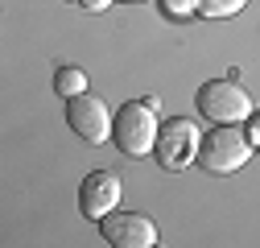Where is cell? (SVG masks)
<instances>
[{
    "mask_svg": "<svg viewBox=\"0 0 260 248\" xmlns=\"http://www.w3.org/2000/svg\"><path fill=\"white\" fill-rule=\"evenodd\" d=\"M157 108L161 100L157 96H145V100H128L120 112H116V124H112V141L120 153H128V158H149V153L157 149Z\"/></svg>",
    "mask_w": 260,
    "mask_h": 248,
    "instance_id": "6da1fadb",
    "label": "cell"
},
{
    "mask_svg": "<svg viewBox=\"0 0 260 248\" xmlns=\"http://www.w3.org/2000/svg\"><path fill=\"white\" fill-rule=\"evenodd\" d=\"M252 158V141L240 124H215L211 133H203V145H199V166L215 178L223 174H236L244 170Z\"/></svg>",
    "mask_w": 260,
    "mask_h": 248,
    "instance_id": "7a4b0ae2",
    "label": "cell"
},
{
    "mask_svg": "<svg viewBox=\"0 0 260 248\" xmlns=\"http://www.w3.org/2000/svg\"><path fill=\"white\" fill-rule=\"evenodd\" d=\"M194 108H199L211 124H240V120H248L256 112L252 96L236 79H207L199 87V96H194Z\"/></svg>",
    "mask_w": 260,
    "mask_h": 248,
    "instance_id": "3957f363",
    "label": "cell"
},
{
    "mask_svg": "<svg viewBox=\"0 0 260 248\" xmlns=\"http://www.w3.org/2000/svg\"><path fill=\"white\" fill-rule=\"evenodd\" d=\"M199 145H203L199 124L186 120V116H174V120L161 124L153 158L166 174H182V170H190V162H199Z\"/></svg>",
    "mask_w": 260,
    "mask_h": 248,
    "instance_id": "277c9868",
    "label": "cell"
},
{
    "mask_svg": "<svg viewBox=\"0 0 260 248\" xmlns=\"http://www.w3.org/2000/svg\"><path fill=\"white\" fill-rule=\"evenodd\" d=\"M67 124H71V133L87 145H104L112 141V108L100 100V96H91V91H83V96H71L67 100Z\"/></svg>",
    "mask_w": 260,
    "mask_h": 248,
    "instance_id": "5b68a950",
    "label": "cell"
},
{
    "mask_svg": "<svg viewBox=\"0 0 260 248\" xmlns=\"http://www.w3.org/2000/svg\"><path fill=\"white\" fill-rule=\"evenodd\" d=\"M100 236L112 244V248H153L161 240L157 224L149 220V215L141 211H108L104 220H100Z\"/></svg>",
    "mask_w": 260,
    "mask_h": 248,
    "instance_id": "8992f818",
    "label": "cell"
},
{
    "mask_svg": "<svg viewBox=\"0 0 260 248\" xmlns=\"http://www.w3.org/2000/svg\"><path fill=\"white\" fill-rule=\"evenodd\" d=\"M120 199H124V182L112 170H91L79 186V211H83V220H95V224L108 211H116Z\"/></svg>",
    "mask_w": 260,
    "mask_h": 248,
    "instance_id": "52a82bcc",
    "label": "cell"
},
{
    "mask_svg": "<svg viewBox=\"0 0 260 248\" xmlns=\"http://www.w3.org/2000/svg\"><path fill=\"white\" fill-rule=\"evenodd\" d=\"M54 91H58L62 100L83 96V91H87V71L83 67H58L54 71Z\"/></svg>",
    "mask_w": 260,
    "mask_h": 248,
    "instance_id": "ba28073f",
    "label": "cell"
},
{
    "mask_svg": "<svg viewBox=\"0 0 260 248\" xmlns=\"http://www.w3.org/2000/svg\"><path fill=\"white\" fill-rule=\"evenodd\" d=\"M240 9H248V0H199V17H211V21L236 17Z\"/></svg>",
    "mask_w": 260,
    "mask_h": 248,
    "instance_id": "9c48e42d",
    "label": "cell"
},
{
    "mask_svg": "<svg viewBox=\"0 0 260 248\" xmlns=\"http://www.w3.org/2000/svg\"><path fill=\"white\" fill-rule=\"evenodd\" d=\"M161 13H166L170 21H190L194 13H199V0H157Z\"/></svg>",
    "mask_w": 260,
    "mask_h": 248,
    "instance_id": "30bf717a",
    "label": "cell"
},
{
    "mask_svg": "<svg viewBox=\"0 0 260 248\" xmlns=\"http://www.w3.org/2000/svg\"><path fill=\"white\" fill-rule=\"evenodd\" d=\"M244 133H248L252 149H260V112H252V116H248V129H244Z\"/></svg>",
    "mask_w": 260,
    "mask_h": 248,
    "instance_id": "8fae6325",
    "label": "cell"
},
{
    "mask_svg": "<svg viewBox=\"0 0 260 248\" xmlns=\"http://www.w3.org/2000/svg\"><path fill=\"white\" fill-rule=\"evenodd\" d=\"M75 5H79V9H87V13H104L112 0H75Z\"/></svg>",
    "mask_w": 260,
    "mask_h": 248,
    "instance_id": "7c38bea8",
    "label": "cell"
},
{
    "mask_svg": "<svg viewBox=\"0 0 260 248\" xmlns=\"http://www.w3.org/2000/svg\"><path fill=\"white\" fill-rule=\"evenodd\" d=\"M133 5H137V0H133Z\"/></svg>",
    "mask_w": 260,
    "mask_h": 248,
    "instance_id": "4fadbf2b",
    "label": "cell"
}]
</instances>
